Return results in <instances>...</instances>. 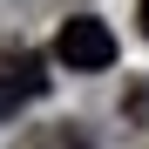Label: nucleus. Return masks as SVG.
<instances>
[{
	"mask_svg": "<svg viewBox=\"0 0 149 149\" xmlns=\"http://www.w3.org/2000/svg\"><path fill=\"white\" fill-rule=\"evenodd\" d=\"M142 34H149V0H142Z\"/></svg>",
	"mask_w": 149,
	"mask_h": 149,
	"instance_id": "obj_4",
	"label": "nucleus"
},
{
	"mask_svg": "<svg viewBox=\"0 0 149 149\" xmlns=\"http://www.w3.org/2000/svg\"><path fill=\"white\" fill-rule=\"evenodd\" d=\"M20 149H88V136H81V129H68V122H54V129H34Z\"/></svg>",
	"mask_w": 149,
	"mask_h": 149,
	"instance_id": "obj_3",
	"label": "nucleus"
},
{
	"mask_svg": "<svg viewBox=\"0 0 149 149\" xmlns=\"http://www.w3.org/2000/svg\"><path fill=\"white\" fill-rule=\"evenodd\" d=\"M34 95H47V61L27 41H0V115L27 109Z\"/></svg>",
	"mask_w": 149,
	"mask_h": 149,
	"instance_id": "obj_1",
	"label": "nucleus"
},
{
	"mask_svg": "<svg viewBox=\"0 0 149 149\" xmlns=\"http://www.w3.org/2000/svg\"><path fill=\"white\" fill-rule=\"evenodd\" d=\"M54 54H61V68H109L115 61V34L95 14H68L61 34H54Z\"/></svg>",
	"mask_w": 149,
	"mask_h": 149,
	"instance_id": "obj_2",
	"label": "nucleus"
}]
</instances>
